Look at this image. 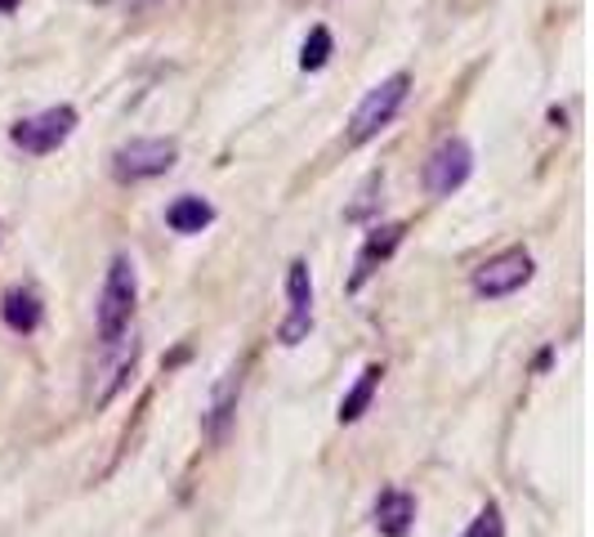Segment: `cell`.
Instances as JSON below:
<instances>
[{"mask_svg":"<svg viewBox=\"0 0 594 537\" xmlns=\"http://www.w3.org/2000/svg\"><path fill=\"white\" fill-rule=\"evenodd\" d=\"M314 332V274L309 260H290L286 268V319L277 328L281 345H300Z\"/></svg>","mask_w":594,"mask_h":537,"instance_id":"3957f363","label":"cell"},{"mask_svg":"<svg viewBox=\"0 0 594 537\" xmlns=\"http://www.w3.org/2000/svg\"><path fill=\"white\" fill-rule=\"evenodd\" d=\"M237 394H241V372H224V381L215 385V399H210V439L228 435V421L237 412Z\"/></svg>","mask_w":594,"mask_h":537,"instance_id":"4fadbf2b","label":"cell"},{"mask_svg":"<svg viewBox=\"0 0 594 537\" xmlns=\"http://www.w3.org/2000/svg\"><path fill=\"white\" fill-rule=\"evenodd\" d=\"M179 144L175 139H130L112 153V175L121 184H139V179H157L175 166Z\"/></svg>","mask_w":594,"mask_h":537,"instance_id":"277c9868","label":"cell"},{"mask_svg":"<svg viewBox=\"0 0 594 537\" xmlns=\"http://www.w3.org/2000/svg\"><path fill=\"white\" fill-rule=\"evenodd\" d=\"M376 193H385V175H380V170H372V175L363 179L358 202H354L345 215H349V219H367V215H372V206H376Z\"/></svg>","mask_w":594,"mask_h":537,"instance_id":"2e32d148","label":"cell"},{"mask_svg":"<svg viewBox=\"0 0 594 537\" xmlns=\"http://www.w3.org/2000/svg\"><path fill=\"white\" fill-rule=\"evenodd\" d=\"M465 537H505V519H501V506H483L478 519L465 528Z\"/></svg>","mask_w":594,"mask_h":537,"instance_id":"e0dca14e","label":"cell"},{"mask_svg":"<svg viewBox=\"0 0 594 537\" xmlns=\"http://www.w3.org/2000/svg\"><path fill=\"white\" fill-rule=\"evenodd\" d=\"M139 301V274L130 255H112L108 279H103V296H99V341H117L121 332H130V314Z\"/></svg>","mask_w":594,"mask_h":537,"instance_id":"6da1fadb","label":"cell"},{"mask_svg":"<svg viewBox=\"0 0 594 537\" xmlns=\"http://www.w3.org/2000/svg\"><path fill=\"white\" fill-rule=\"evenodd\" d=\"M0 314H6L10 332H19V336H28V332L41 328V301H37V292H28V287H10L6 301H0Z\"/></svg>","mask_w":594,"mask_h":537,"instance_id":"8fae6325","label":"cell"},{"mask_svg":"<svg viewBox=\"0 0 594 537\" xmlns=\"http://www.w3.org/2000/svg\"><path fill=\"white\" fill-rule=\"evenodd\" d=\"M135 363H139V336H135V332H121L117 341L103 345V354H99V363H95V381H99L95 408L112 403V394L126 385V377L135 372Z\"/></svg>","mask_w":594,"mask_h":537,"instance_id":"ba28073f","label":"cell"},{"mask_svg":"<svg viewBox=\"0 0 594 537\" xmlns=\"http://www.w3.org/2000/svg\"><path fill=\"white\" fill-rule=\"evenodd\" d=\"M19 6V0H0V10H14Z\"/></svg>","mask_w":594,"mask_h":537,"instance_id":"d6986e66","label":"cell"},{"mask_svg":"<svg viewBox=\"0 0 594 537\" xmlns=\"http://www.w3.org/2000/svg\"><path fill=\"white\" fill-rule=\"evenodd\" d=\"M469 170H474V148L461 135H452V139H443L429 153V162H425V188L434 197H452L469 179Z\"/></svg>","mask_w":594,"mask_h":537,"instance_id":"52a82bcc","label":"cell"},{"mask_svg":"<svg viewBox=\"0 0 594 537\" xmlns=\"http://www.w3.org/2000/svg\"><path fill=\"white\" fill-rule=\"evenodd\" d=\"M380 377H385V368H380V363H367V368H363L358 385L340 399V426H354V421L372 408V399H376V390H380Z\"/></svg>","mask_w":594,"mask_h":537,"instance_id":"7c38bea8","label":"cell"},{"mask_svg":"<svg viewBox=\"0 0 594 537\" xmlns=\"http://www.w3.org/2000/svg\"><path fill=\"white\" fill-rule=\"evenodd\" d=\"M210 219H215V206H210L206 197H179V202H170V211H166V224H170L175 233H201Z\"/></svg>","mask_w":594,"mask_h":537,"instance_id":"5bb4252c","label":"cell"},{"mask_svg":"<svg viewBox=\"0 0 594 537\" xmlns=\"http://www.w3.org/2000/svg\"><path fill=\"white\" fill-rule=\"evenodd\" d=\"M412 519H416V501H412V492H403V488H385V492L376 497V528H380L385 537H407V533H412Z\"/></svg>","mask_w":594,"mask_h":537,"instance_id":"30bf717a","label":"cell"},{"mask_svg":"<svg viewBox=\"0 0 594 537\" xmlns=\"http://www.w3.org/2000/svg\"><path fill=\"white\" fill-rule=\"evenodd\" d=\"M407 90H412V77H407V72H394V77H385L380 86H372L367 99L354 108L349 144H367V139H376V135L398 117V108L407 104Z\"/></svg>","mask_w":594,"mask_h":537,"instance_id":"7a4b0ae2","label":"cell"},{"mask_svg":"<svg viewBox=\"0 0 594 537\" xmlns=\"http://www.w3.org/2000/svg\"><path fill=\"white\" fill-rule=\"evenodd\" d=\"M403 224H380V228H372L367 233V242H363V251H358V260H354V279H349V287H363L376 268L398 251V242H403Z\"/></svg>","mask_w":594,"mask_h":537,"instance_id":"9c48e42d","label":"cell"},{"mask_svg":"<svg viewBox=\"0 0 594 537\" xmlns=\"http://www.w3.org/2000/svg\"><path fill=\"white\" fill-rule=\"evenodd\" d=\"M523 283H532V255L523 246H509V251H501V255H492L487 264L474 268V292L487 296V301L514 296Z\"/></svg>","mask_w":594,"mask_h":537,"instance_id":"8992f818","label":"cell"},{"mask_svg":"<svg viewBox=\"0 0 594 537\" xmlns=\"http://www.w3.org/2000/svg\"><path fill=\"white\" fill-rule=\"evenodd\" d=\"M112 6H121V10H130V14H143V10L166 6V0H112Z\"/></svg>","mask_w":594,"mask_h":537,"instance_id":"ac0fdd59","label":"cell"},{"mask_svg":"<svg viewBox=\"0 0 594 537\" xmlns=\"http://www.w3.org/2000/svg\"><path fill=\"white\" fill-rule=\"evenodd\" d=\"M72 130H77V108H72V104H59V108H46V113H37V117L14 121L10 139H14L23 153L46 157V153H55L59 144H68Z\"/></svg>","mask_w":594,"mask_h":537,"instance_id":"5b68a950","label":"cell"},{"mask_svg":"<svg viewBox=\"0 0 594 537\" xmlns=\"http://www.w3.org/2000/svg\"><path fill=\"white\" fill-rule=\"evenodd\" d=\"M327 59H331V32L318 23V28L309 32L305 50H300V68H305V72H318V68H327Z\"/></svg>","mask_w":594,"mask_h":537,"instance_id":"9a60e30c","label":"cell"}]
</instances>
